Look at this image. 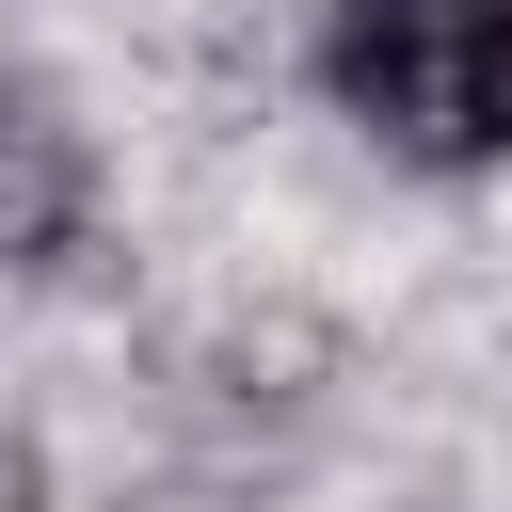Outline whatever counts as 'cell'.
<instances>
[{
  "instance_id": "6da1fadb",
  "label": "cell",
  "mask_w": 512,
  "mask_h": 512,
  "mask_svg": "<svg viewBox=\"0 0 512 512\" xmlns=\"http://www.w3.org/2000/svg\"><path fill=\"white\" fill-rule=\"evenodd\" d=\"M320 96L384 160L480 176L512 160V16L496 0H320Z\"/></svg>"
},
{
  "instance_id": "7a4b0ae2",
  "label": "cell",
  "mask_w": 512,
  "mask_h": 512,
  "mask_svg": "<svg viewBox=\"0 0 512 512\" xmlns=\"http://www.w3.org/2000/svg\"><path fill=\"white\" fill-rule=\"evenodd\" d=\"M96 224V128L48 64H0V272H64Z\"/></svg>"
},
{
  "instance_id": "3957f363",
  "label": "cell",
  "mask_w": 512,
  "mask_h": 512,
  "mask_svg": "<svg viewBox=\"0 0 512 512\" xmlns=\"http://www.w3.org/2000/svg\"><path fill=\"white\" fill-rule=\"evenodd\" d=\"M0 512H32V448H0Z\"/></svg>"
},
{
  "instance_id": "277c9868",
  "label": "cell",
  "mask_w": 512,
  "mask_h": 512,
  "mask_svg": "<svg viewBox=\"0 0 512 512\" xmlns=\"http://www.w3.org/2000/svg\"><path fill=\"white\" fill-rule=\"evenodd\" d=\"M496 16H512V0H496Z\"/></svg>"
}]
</instances>
